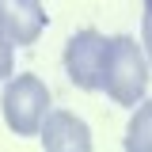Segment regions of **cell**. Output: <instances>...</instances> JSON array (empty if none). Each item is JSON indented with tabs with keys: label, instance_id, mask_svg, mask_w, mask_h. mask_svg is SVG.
Listing matches in <instances>:
<instances>
[{
	"label": "cell",
	"instance_id": "obj_1",
	"mask_svg": "<svg viewBox=\"0 0 152 152\" xmlns=\"http://www.w3.org/2000/svg\"><path fill=\"white\" fill-rule=\"evenodd\" d=\"M103 91L118 107H137L148 88V57L137 46V38L114 34L107 38V61H103Z\"/></svg>",
	"mask_w": 152,
	"mask_h": 152
},
{
	"label": "cell",
	"instance_id": "obj_2",
	"mask_svg": "<svg viewBox=\"0 0 152 152\" xmlns=\"http://www.w3.org/2000/svg\"><path fill=\"white\" fill-rule=\"evenodd\" d=\"M0 110H4V122L15 137H38L46 114H50V88L34 72H19L4 84Z\"/></svg>",
	"mask_w": 152,
	"mask_h": 152
},
{
	"label": "cell",
	"instance_id": "obj_3",
	"mask_svg": "<svg viewBox=\"0 0 152 152\" xmlns=\"http://www.w3.org/2000/svg\"><path fill=\"white\" fill-rule=\"evenodd\" d=\"M103 61H107V38L95 27H84L65 42V72L80 91H99Z\"/></svg>",
	"mask_w": 152,
	"mask_h": 152
},
{
	"label": "cell",
	"instance_id": "obj_4",
	"mask_svg": "<svg viewBox=\"0 0 152 152\" xmlns=\"http://www.w3.org/2000/svg\"><path fill=\"white\" fill-rule=\"evenodd\" d=\"M46 31L42 0H0V34L12 46H34Z\"/></svg>",
	"mask_w": 152,
	"mask_h": 152
},
{
	"label": "cell",
	"instance_id": "obj_5",
	"mask_svg": "<svg viewBox=\"0 0 152 152\" xmlns=\"http://www.w3.org/2000/svg\"><path fill=\"white\" fill-rule=\"evenodd\" d=\"M38 137L46 152H91V129L72 110H50Z\"/></svg>",
	"mask_w": 152,
	"mask_h": 152
},
{
	"label": "cell",
	"instance_id": "obj_6",
	"mask_svg": "<svg viewBox=\"0 0 152 152\" xmlns=\"http://www.w3.org/2000/svg\"><path fill=\"white\" fill-rule=\"evenodd\" d=\"M122 148L126 152H152V99L137 103L129 126H126V137H122Z\"/></svg>",
	"mask_w": 152,
	"mask_h": 152
},
{
	"label": "cell",
	"instance_id": "obj_7",
	"mask_svg": "<svg viewBox=\"0 0 152 152\" xmlns=\"http://www.w3.org/2000/svg\"><path fill=\"white\" fill-rule=\"evenodd\" d=\"M15 76V50H12V42L0 34V84H8Z\"/></svg>",
	"mask_w": 152,
	"mask_h": 152
},
{
	"label": "cell",
	"instance_id": "obj_8",
	"mask_svg": "<svg viewBox=\"0 0 152 152\" xmlns=\"http://www.w3.org/2000/svg\"><path fill=\"white\" fill-rule=\"evenodd\" d=\"M141 50H145V57H148V65H152V19L141 23Z\"/></svg>",
	"mask_w": 152,
	"mask_h": 152
},
{
	"label": "cell",
	"instance_id": "obj_9",
	"mask_svg": "<svg viewBox=\"0 0 152 152\" xmlns=\"http://www.w3.org/2000/svg\"><path fill=\"white\" fill-rule=\"evenodd\" d=\"M145 4V19H152V0H141Z\"/></svg>",
	"mask_w": 152,
	"mask_h": 152
}]
</instances>
